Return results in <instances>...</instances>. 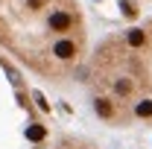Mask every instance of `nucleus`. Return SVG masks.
<instances>
[{"label": "nucleus", "mask_w": 152, "mask_h": 149, "mask_svg": "<svg viewBox=\"0 0 152 149\" xmlns=\"http://www.w3.org/2000/svg\"><path fill=\"white\" fill-rule=\"evenodd\" d=\"M53 53L58 58H70V56H76V47H73V41H58L56 47H53Z\"/></svg>", "instance_id": "f257e3e1"}, {"label": "nucleus", "mask_w": 152, "mask_h": 149, "mask_svg": "<svg viewBox=\"0 0 152 149\" xmlns=\"http://www.w3.org/2000/svg\"><path fill=\"white\" fill-rule=\"evenodd\" d=\"M96 111L102 114V117H111V105H108L105 99H96Z\"/></svg>", "instance_id": "39448f33"}, {"label": "nucleus", "mask_w": 152, "mask_h": 149, "mask_svg": "<svg viewBox=\"0 0 152 149\" xmlns=\"http://www.w3.org/2000/svg\"><path fill=\"white\" fill-rule=\"evenodd\" d=\"M137 114H140V117H149L152 114V102H140V105H137Z\"/></svg>", "instance_id": "423d86ee"}, {"label": "nucleus", "mask_w": 152, "mask_h": 149, "mask_svg": "<svg viewBox=\"0 0 152 149\" xmlns=\"http://www.w3.org/2000/svg\"><path fill=\"white\" fill-rule=\"evenodd\" d=\"M50 26H53V29H67V26H70V18H67L64 12H56V15L50 18Z\"/></svg>", "instance_id": "f03ea898"}, {"label": "nucleus", "mask_w": 152, "mask_h": 149, "mask_svg": "<svg viewBox=\"0 0 152 149\" xmlns=\"http://www.w3.org/2000/svg\"><path fill=\"white\" fill-rule=\"evenodd\" d=\"M129 44H132V47L146 44V32H143V29H132V32H129Z\"/></svg>", "instance_id": "7ed1b4c3"}, {"label": "nucleus", "mask_w": 152, "mask_h": 149, "mask_svg": "<svg viewBox=\"0 0 152 149\" xmlns=\"http://www.w3.org/2000/svg\"><path fill=\"white\" fill-rule=\"evenodd\" d=\"M26 137H29V140H44V129H41V126H29V129H26Z\"/></svg>", "instance_id": "20e7f679"}]
</instances>
